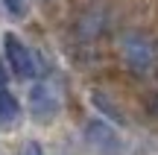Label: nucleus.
I'll return each mask as SVG.
<instances>
[{
    "label": "nucleus",
    "mask_w": 158,
    "mask_h": 155,
    "mask_svg": "<svg viewBox=\"0 0 158 155\" xmlns=\"http://www.w3.org/2000/svg\"><path fill=\"white\" fill-rule=\"evenodd\" d=\"M85 144H88V149L97 152V155H120L123 152L120 135L114 132L108 123H102V120H91L88 126H85Z\"/></svg>",
    "instance_id": "f257e3e1"
},
{
    "label": "nucleus",
    "mask_w": 158,
    "mask_h": 155,
    "mask_svg": "<svg viewBox=\"0 0 158 155\" xmlns=\"http://www.w3.org/2000/svg\"><path fill=\"white\" fill-rule=\"evenodd\" d=\"M3 50H6V62H9V67L15 70L18 76H32L35 73L32 53H29V47L23 44L15 32H6L3 35Z\"/></svg>",
    "instance_id": "f03ea898"
},
{
    "label": "nucleus",
    "mask_w": 158,
    "mask_h": 155,
    "mask_svg": "<svg viewBox=\"0 0 158 155\" xmlns=\"http://www.w3.org/2000/svg\"><path fill=\"white\" fill-rule=\"evenodd\" d=\"M29 114L35 120H41V123H50L59 114V97L47 82L32 85V91H29Z\"/></svg>",
    "instance_id": "7ed1b4c3"
},
{
    "label": "nucleus",
    "mask_w": 158,
    "mask_h": 155,
    "mask_svg": "<svg viewBox=\"0 0 158 155\" xmlns=\"http://www.w3.org/2000/svg\"><path fill=\"white\" fill-rule=\"evenodd\" d=\"M123 59L135 73H147L149 64H152V47H149V41L138 32L123 35Z\"/></svg>",
    "instance_id": "20e7f679"
},
{
    "label": "nucleus",
    "mask_w": 158,
    "mask_h": 155,
    "mask_svg": "<svg viewBox=\"0 0 158 155\" xmlns=\"http://www.w3.org/2000/svg\"><path fill=\"white\" fill-rule=\"evenodd\" d=\"M21 120V105H18L15 94H9L6 88H0V129H12Z\"/></svg>",
    "instance_id": "39448f33"
},
{
    "label": "nucleus",
    "mask_w": 158,
    "mask_h": 155,
    "mask_svg": "<svg viewBox=\"0 0 158 155\" xmlns=\"http://www.w3.org/2000/svg\"><path fill=\"white\" fill-rule=\"evenodd\" d=\"M91 100H94V105H97V108H100V111H106V114L111 117V120H117V123H123V114H120V111L114 108V105L108 103V100L102 97L100 91H94V97H91Z\"/></svg>",
    "instance_id": "423d86ee"
},
{
    "label": "nucleus",
    "mask_w": 158,
    "mask_h": 155,
    "mask_svg": "<svg viewBox=\"0 0 158 155\" xmlns=\"http://www.w3.org/2000/svg\"><path fill=\"white\" fill-rule=\"evenodd\" d=\"M3 6L12 12V15H18V18L27 12V0H3Z\"/></svg>",
    "instance_id": "0eeeda50"
},
{
    "label": "nucleus",
    "mask_w": 158,
    "mask_h": 155,
    "mask_svg": "<svg viewBox=\"0 0 158 155\" xmlns=\"http://www.w3.org/2000/svg\"><path fill=\"white\" fill-rule=\"evenodd\" d=\"M21 155H44V152H41V146L35 144V141H27L23 149H21Z\"/></svg>",
    "instance_id": "6e6552de"
},
{
    "label": "nucleus",
    "mask_w": 158,
    "mask_h": 155,
    "mask_svg": "<svg viewBox=\"0 0 158 155\" xmlns=\"http://www.w3.org/2000/svg\"><path fill=\"white\" fill-rule=\"evenodd\" d=\"M3 82H6V73H3V70H0V85H3Z\"/></svg>",
    "instance_id": "1a4fd4ad"
}]
</instances>
